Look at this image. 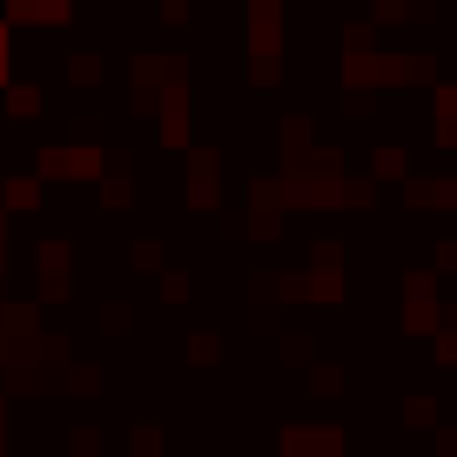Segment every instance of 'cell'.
<instances>
[{"mask_svg":"<svg viewBox=\"0 0 457 457\" xmlns=\"http://www.w3.org/2000/svg\"><path fill=\"white\" fill-rule=\"evenodd\" d=\"M108 169L101 148H41V182H95Z\"/></svg>","mask_w":457,"mask_h":457,"instance_id":"1","label":"cell"},{"mask_svg":"<svg viewBox=\"0 0 457 457\" xmlns=\"http://www.w3.org/2000/svg\"><path fill=\"white\" fill-rule=\"evenodd\" d=\"M249 47H256V61L283 54V7H276V0H256V7H249Z\"/></svg>","mask_w":457,"mask_h":457,"instance_id":"2","label":"cell"},{"mask_svg":"<svg viewBox=\"0 0 457 457\" xmlns=\"http://www.w3.org/2000/svg\"><path fill=\"white\" fill-rule=\"evenodd\" d=\"M0 209H7V215H34V209H41V175H14V182H0Z\"/></svg>","mask_w":457,"mask_h":457,"instance_id":"3","label":"cell"},{"mask_svg":"<svg viewBox=\"0 0 457 457\" xmlns=\"http://www.w3.org/2000/svg\"><path fill=\"white\" fill-rule=\"evenodd\" d=\"M7 114H14V121H34V114H41V87L14 81V87H7Z\"/></svg>","mask_w":457,"mask_h":457,"instance_id":"4","label":"cell"},{"mask_svg":"<svg viewBox=\"0 0 457 457\" xmlns=\"http://www.w3.org/2000/svg\"><path fill=\"white\" fill-rule=\"evenodd\" d=\"M68 81L95 87V81H101V61H95V54H74V61H68Z\"/></svg>","mask_w":457,"mask_h":457,"instance_id":"5","label":"cell"}]
</instances>
